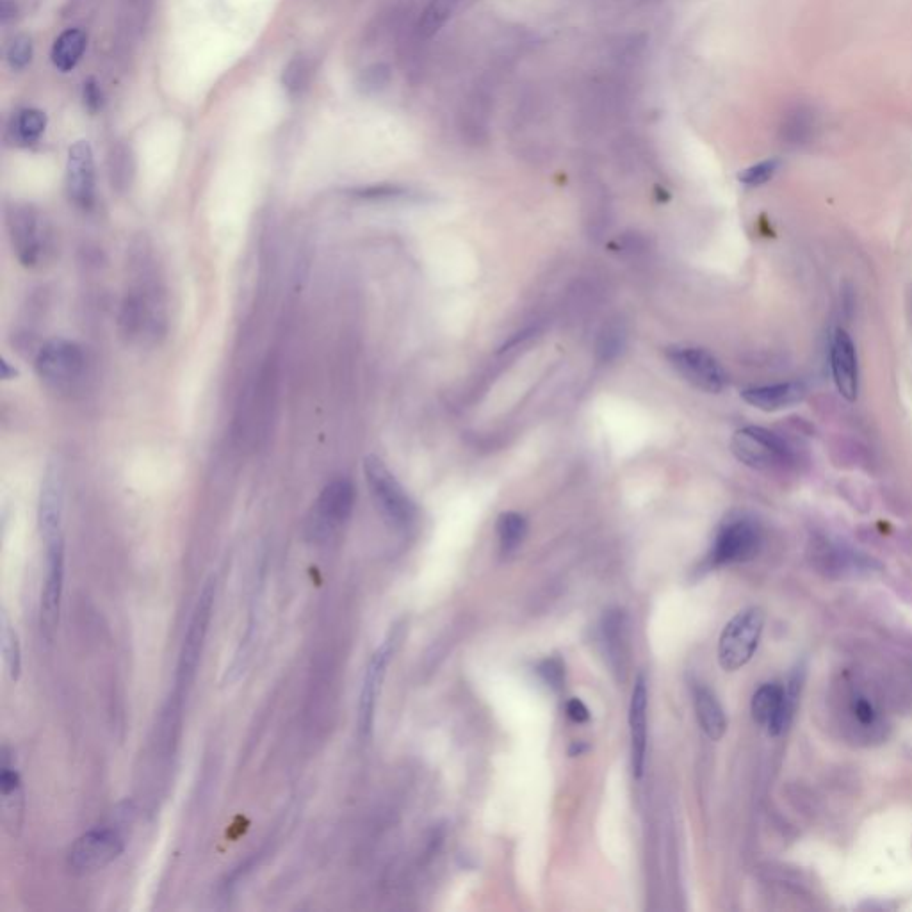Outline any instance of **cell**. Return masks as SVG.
<instances>
[{"mask_svg":"<svg viewBox=\"0 0 912 912\" xmlns=\"http://www.w3.org/2000/svg\"><path fill=\"white\" fill-rule=\"evenodd\" d=\"M731 449L741 464L756 471H790L797 465V453L790 442L761 426H747L734 433Z\"/></svg>","mask_w":912,"mask_h":912,"instance_id":"1","label":"cell"},{"mask_svg":"<svg viewBox=\"0 0 912 912\" xmlns=\"http://www.w3.org/2000/svg\"><path fill=\"white\" fill-rule=\"evenodd\" d=\"M364 476L383 519L394 530H408L416 521V505L391 469L378 456L369 455L364 460Z\"/></svg>","mask_w":912,"mask_h":912,"instance_id":"2","label":"cell"},{"mask_svg":"<svg viewBox=\"0 0 912 912\" xmlns=\"http://www.w3.org/2000/svg\"><path fill=\"white\" fill-rule=\"evenodd\" d=\"M41 382L52 391H72L86 369V355L77 342L57 337L45 342L34 360Z\"/></svg>","mask_w":912,"mask_h":912,"instance_id":"3","label":"cell"},{"mask_svg":"<svg viewBox=\"0 0 912 912\" xmlns=\"http://www.w3.org/2000/svg\"><path fill=\"white\" fill-rule=\"evenodd\" d=\"M765 627V613L761 608H747L734 615L724 627L718 642V663L727 672L745 667L758 649L759 638Z\"/></svg>","mask_w":912,"mask_h":912,"instance_id":"4","label":"cell"},{"mask_svg":"<svg viewBox=\"0 0 912 912\" xmlns=\"http://www.w3.org/2000/svg\"><path fill=\"white\" fill-rule=\"evenodd\" d=\"M13 252L24 268H36L50 248L49 225L33 205H15L8 214Z\"/></svg>","mask_w":912,"mask_h":912,"instance_id":"5","label":"cell"},{"mask_svg":"<svg viewBox=\"0 0 912 912\" xmlns=\"http://www.w3.org/2000/svg\"><path fill=\"white\" fill-rule=\"evenodd\" d=\"M123 850L122 832L113 827H97L75 839L66 854V866L74 875H91L114 863Z\"/></svg>","mask_w":912,"mask_h":912,"instance_id":"6","label":"cell"},{"mask_svg":"<svg viewBox=\"0 0 912 912\" xmlns=\"http://www.w3.org/2000/svg\"><path fill=\"white\" fill-rule=\"evenodd\" d=\"M214 599H216V581L214 578L205 583L202 594L198 597L193 617L189 622L186 638L180 651L179 667H177V695L184 697L186 688L193 683L195 679L196 668L202 658L204 651L205 638L209 633L211 626L212 608H214Z\"/></svg>","mask_w":912,"mask_h":912,"instance_id":"7","label":"cell"},{"mask_svg":"<svg viewBox=\"0 0 912 912\" xmlns=\"http://www.w3.org/2000/svg\"><path fill=\"white\" fill-rule=\"evenodd\" d=\"M355 506V489L346 478H335L321 490L309 521L310 537L326 540L350 521Z\"/></svg>","mask_w":912,"mask_h":912,"instance_id":"8","label":"cell"},{"mask_svg":"<svg viewBox=\"0 0 912 912\" xmlns=\"http://www.w3.org/2000/svg\"><path fill=\"white\" fill-rule=\"evenodd\" d=\"M667 359L679 375L693 387L709 394H720L727 387V373L708 350L693 346H676L667 351Z\"/></svg>","mask_w":912,"mask_h":912,"instance_id":"9","label":"cell"},{"mask_svg":"<svg viewBox=\"0 0 912 912\" xmlns=\"http://www.w3.org/2000/svg\"><path fill=\"white\" fill-rule=\"evenodd\" d=\"M398 638L394 633L383 640L382 645L376 649L375 654L367 663L366 674L362 681L359 701V734L362 740H367L375 725L376 704L382 693L383 679L387 676V668L391 665L392 656L396 651Z\"/></svg>","mask_w":912,"mask_h":912,"instance_id":"10","label":"cell"},{"mask_svg":"<svg viewBox=\"0 0 912 912\" xmlns=\"http://www.w3.org/2000/svg\"><path fill=\"white\" fill-rule=\"evenodd\" d=\"M47 547V574L41 592L40 624L45 640H52L59 624V611L65 590V538Z\"/></svg>","mask_w":912,"mask_h":912,"instance_id":"11","label":"cell"},{"mask_svg":"<svg viewBox=\"0 0 912 912\" xmlns=\"http://www.w3.org/2000/svg\"><path fill=\"white\" fill-rule=\"evenodd\" d=\"M759 544L761 533L758 524L750 519H734L718 531L715 546L711 551V562L720 567L747 562L758 553Z\"/></svg>","mask_w":912,"mask_h":912,"instance_id":"12","label":"cell"},{"mask_svg":"<svg viewBox=\"0 0 912 912\" xmlns=\"http://www.w3.org/2000/svg\"><path fill=\"white\" fill-rule=\"evenodd\" d=\"M494 98V84L481 79L462 100L458 111V127L471 143H480L489 136Z\"/></svg>","mask_w":912,"mask_h":912,"instance_id":"13","label":"cell"},{"mask_svg":"<svg viewBox=\"0 0 912 912\" xmlns=\"http://www.w3.org/2000/svg\"><path fill=\"white\" fill-rule=\"evenodd\" d=\"M63 508H65V483L59 465H50L41 485L38 524L45 546L63 540Z\"/></svg>","mask_w":912,"mask_h":912,"instance_id":"14","label":"cell"},{"mask_svg":"<svg viewBox=\"0 0 912 912\" xmlns=\"http://www.w3.org/2000/svg\"><path fill=\"white\" fill-rule=\"evenodd\" d=\"M66 191L79 209L95 204V159L88 141H77L68 150Z\"/></svg>","mask_w":912,"mask_h":912,"instance_id":"15","label":"cell"},{"mask_svg":"<svg viewBox=\"0 0 912 912\" xmlns=\"http://www.w3.org/2000/svg\"><path fill=\"white\" fill-rule=\"evenodd\" d=\"M831 373L839 394L850 403L855 401L859 396V360L845 328H836L831 335Z\"/></svg>","mask_w":912,"mask_h":912,"instance_id":"16","label":"cell"},{"mask_svg":"<svg viewBox=\"0 0 912 912\" xmlns=\"http://www.w3.org/2000/svg\"><path fill=\"white\" fill-rule=\"evenodd\" d=\"M647 708L649 695L644 676L636 677L629 706V733H631V761L635 779H642L647 759Z\"/></svg>","mask_w":912,"mask_h":912,"instance_id":"17","label":"cell"},{"mask_svg":"<svg viewBox=\"0 0 912 912\" xmlns=\"http://www.w3.org/2000/svg\"><path fill=\"white\" fill-rule=\"evenodd\" d=\"M0 791H2V822L8 831L15 832L24 822L25 797L22 779L8 747L2 749L0 766Z\"/></svg>","mask_w":912,"mask_h":912,"instance_id":"18","label":"cell"},{"mask_svg":"<svg viewBox=\"0 0 912 912\" xmlns=\"http://www.w3.org/2000/svg\"><path fill=\"white\" fill-rule=\"evenodd\" d=\"M807 396L806 385L802 382L772 383L750 387L741 392V399L750 407L763 412H779L802 403Z\"/></svg>","mask_w":912,"mask_h":912,"instance_id":"19","label":"cell"},{"mask_svg":"<svg viewBox=\"0 0 912 912\" xmlns=\"http://www.w3.org/2000/svg\"><path fill=\"white\" fill-rule=\"evenodd\" d=\"M820 116L815 106L807 102H797L786 109L781 120V139L790 147H804L815 139Z\"/></svg>","mask_w":912,"mask_h":912,"instance_id":"20","label":"cell"},{"mask_svg":"<svg viewBox=\"0 0 912 912\" xmlns=\"http://www.w3.org/2000/svg\"><path fill=\"white\" fill-rule=\"evenodd\" d=\"M462 0H428L421 15L417 17L416 24L412 27V45L421 47L433 40L453 18L456 9L460 8Z\"/></svg>","mask_w":912,"mask_h":912,"instance_id":"21","label":"cell"},{"mask_svg":"<svg viewBox=\"0 0 912 912\" xmlns=\"http://www.w3.org/2000/svg\"><path fill=\"white\" fill-rule=\"evenodd\" d=\"M693 704H695V715H697L699 725L709 740H722L727 731V718H725L722 704L718 702L717 695L706 686H699L693 692Z\"/></svg>","mask_w":912,"mask_h":912,"instance_id":"22","label":"cell"},{"mask_svg":"<svg viewBox=\"0 0 912 912\" xmlns=\"http://www.w3.org/2000/svg\"><path fill=\"white\" fill-rule=\"evenodd\" d=\"M86 34L81 29H68L54 41L52 63L59 72L74 70L86 50Z\"/></svg>","mask_w":912,"mask_h":912,"instance_id":"23","label":"cell"},{"mask_svg":"<svg viewBox=\"0 0 912 912\" xmlns=\"http://www.w3.org/2000/svg\"><path fill=\"white\" fill-rule=\"evenodd\" d=\"M0 645H2L4 665H6L11 681H18L22 674V645H20L17 629L11 624L6 611L0 613Z\"/></svg>","mask_w":912,"mask_h":912,"instance_id":"24","label":"cell"},{"mask_svg":"<svg viewBox=\"0 0 912 912\" xmlns=\"http://www.w3.org/2000/svg\"><path fill=\"white\" fill-rule=\"evenodd\" d=\"M604 642L606 649L610 654L611 661H615V668L622 670L624 668V658H626V617L622 611L610 613L604 619Z\"/></svg>","mask_w":912,"mask_h":912,"instance_id":"25","label":"cell"},{"mask_svg":"<svg viewBox=\"0 0 912 912\" xmlns=\"http://www.w3.org/2000/svg\"><path fill=\"white\" fill-rule=\"evenodd\" d=\"M526 533H528V524L521 513L505 512L499 515L497 535H499L501 553L512 554L513 551H517L526 537Z\"/></svg>","mask_w":912,"mask_h":912,"instance_id":"26","label":"cell"},{"mask_svg":"<svg viewBox=\"0 0 912 912\" xmlns=\"http://www.w3.org/2000/svg\"><path fill=\"white\" fill-rule=\"evenodd\" d=\"M45 127H47L45 114L38 111V109H24V111H20L17 114L11 131H13V136H15L18 143L33 145L41 138V134L45 132Z\"/></svg>","mask_w":912,"mask_h":912,"instance_id":"27","label":"cell"},{"mask_svg":"<svg viewBox=\"0 0 912 912\" xmlns=\"http://www.w3.org/2000/svg\"><path fill=\"white\" fill-rule=\"evenodd\" d=\"M152 0H123V29L136 34L147 24Z\"/></svg>","mask_w":912,"mask_h":912,"instance_id":"28","label":"cell"},{"mask_svg":"<svg viewBox=\"0 0 912 912\" xmlns=\"http://www.w3.org/2000/svg\"><path fill=\"white\" fill-rule=\"evenodd\" d=\"M779 166H781L779 159H766V161H761V163L741 171L738 180L743 186L758 188V186L766 184L768 180L774 179L775 173L779 171Z\"/></svg>","mask_w":912,"mask_h":912,"instance_id":"29","label":"cell"},{"mask_svg":"<svg viewBox=\"0 0 912 912\" xmlns=\"http://www.w3.org/2000/svg\"><path fill=\"white\" fill-rule=\"evenodd\" d=\"M6 61L13 70H24L33 61V41L25 34H18L9 41Z\"/></svg>","mask_w":912,"mask_h":912,"instance_id":"30","label":"cell"},{"mask_svg":"<svg viewBox=\"0 0 912 912\" xmlns=\"http://www.w3.org/2000/svg\"><path fill=\"white\" fill-rule=\"evenodd\" d=\"M309 75V63L303 57H296L284 70L282 81H284L285 90L289 91V95L302 93L309 82Z\"/></svg>","mask_w":912,"mask_h":912,"instance_id":"31","label":"cell"},{"mask_svg":"<svg viewBox=\"0 0 912 912\" xmlns=\"http://www.w3.org/2000/svg\"><path fill=\"white\" fill-rule=\"evenodd\" d=\"M391 82V68L387 65H373L362 74V88L366 91H380Z\"/></svg>","mask_w":912,"mask_h":912,"instance_id":"32","label":"cell"},{"mask_svg":"<svg viewBox=\"0 0 912 912\" xmlns=\"http://www.w3.org/2000/svg\"><path fill=\"white\" fill-rule=\"evenodd\" d=\"M538 674L544 677V681H546L549 686L560 688L563 679H565V668H563V663L558 660V658H549V660L540 663Z\"/></svg>","mask_w":912,"mask_h":912,"instance_id":"33","label":"cell"},{"mask_svg":"<svg viewBox=\"0 0 912 912\" xmlns=\"http://www.w3.org/2000/svg\"><path fill=\"white\" fill-rule=\"evenodd\" d=\"M620 348H622V334L617 328H608L606 334L601 337L599 351L603 353L604 359H610V357L619 353Z\"/></svg>","mask_w":912,"mask_h":912,"instance_id":"34","label":"cell"},{"mask_svg":"<svg viewBox=\"0 0 912 912\" xmlns=\"http://www.w3.org/2000/svg\"><path fill=\"white\" fill-rule=\"evenodd\" d=\"M567 715H569L570 720L576 722V724H585V722L590 720V711H588L587 706L583 704V701H579V699H570V701L567 702Z\"/></svg>","mask_w":912,"mask_h":912,"instance_id":"35","label":"cell"},{"mask_svg":"<svg viewBox=\"0 0 912 912\" xmlns=\"http://www.w3.org/2000/svg\"><path fill=\"white\" fill-rule=\"evenodd\" d=\"M84 100H86V106L90 107L91 111H97L100 104H102V95H100V90H98L97 82L88 81L84 84Z\"/></svg>","mask_w":912,"mask_h":912,"instance_id":"36","label":"cell"},{"mask_svg":"<svg viewBox=\"0 0 912 912\" xmlns=\"http://www.w3.org/2000/svg\"><path fill=\"white\" fill-rule=\"evenodd\" d=\"M854 709L855 717L861 724H872L873 718H875V711H873V706L870 702L866 701V699H859Z\"/></svg>","mask_w":912,"mask_h":912,"instance_id":"37","label":"cell"},{"mask_svg":"<svg viewBox=\"0 0 912 912\" xmlns=\"http://www.w3.org/2000/svg\"><path fill=\"white\" fill-rule=\"evenodd\" d=\"M17 13V8H15V2H9V0H2V8H0V18L4 24H8L11 18L15 17Z\"/></svg>","mask_w":912,"mask_h":912,"instance_id":"38","label":"cell"}]
</instances>
